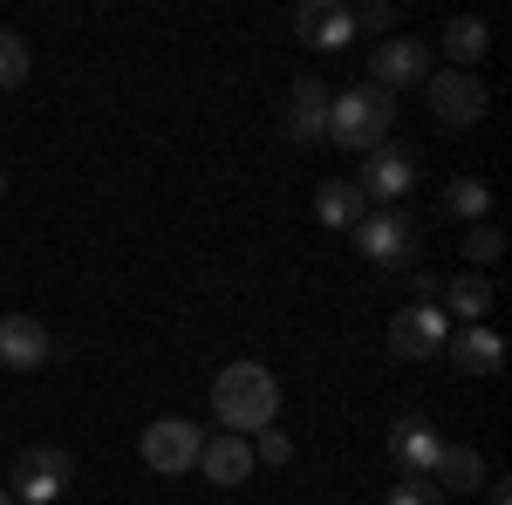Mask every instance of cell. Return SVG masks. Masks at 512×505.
Instances as JSON below:
<instances>
[{"instance_id": "5bb4252c", "label": "cell", "mask_w": 512, "mask_h": 505, "mask_svg": "<svg viewBox=\"0 0 512 505\" xmlns=\"http://www.w3.org/2000/svg\"><path fill=\"white\" fill-rule=\"evenodd\" d=\"M198 471H205L212 485H246V478H253V444H246V437H205V444H198Z\"/></svg>"}, {"instance_id": "d4e9b609", "label": "cell", "mask_w": 512, "mask_h": 505, "mask_svg": "<svg viewBox=\"0 0 512 505\" xmlns=\"http://www.w3.org/2000/svg\"><path fill=\"white\" fill-rule=\"evenodd\" d=\"M390 28H396V7H390V0H369V7L355 14V35H390Z\"/></svg>"}, {"instance_id": "4fadbf2b", "label": "cell", "mask_w": 512, "mask_h": 505, "mask_svg": "<svg viewBox=\"0 0 512 505\" xmlns=\"http://www.w3.org/2000/svg\"><path fill=\"white\" fill-rule=\"evenodd\" d=\"M451 355H458V369H465V376H478V383L506 369V342H499L485 321H478V328H451Z\"/></svg>"}, {"instance_id": "603a6c76", "label": "cell", "mask_w": 512, "mask_h": 505, "mask_svg": "<svg viewBox=\"0 0 512 505\" xmlns=\"http://www.w3.org/2000/svg\"><path fill=\"white\" fill-rule=\"evenodd\" d=\"M465 253H472V267H492V260L506 253V239H499V226H472V233H465Z\"/></svg>"}, {"instance_id": "52a82bcc", "label": "cell", "mask_w": 512, "mask_h": 505, "mask_svg": "<svg viewBox=\"0 0 512 505\" xmlns=\"http://www.w3.org/2000/svg\"><path fill=\"white\" fill-rule=\"evenodd\" d=\"M198 424H185V417H158V424H144V465L164 471V478H178V471L198 465Z\"/></svg>"}, {"instance_id": "d6986e66", "label": "cell", "mask_w": 512, "mask_h": 505, "mask_svg": "<svg viewBox=\"0 0 512 505\" xmlns=\"http://www.w3.org/2000/svg\"><path fill=\"white\" fill-rule=\"evenodd\" d=\"M444 55H451V69H465V76H472V69H478V55H485V21L458 14V21L444 28Z\"/></svg>"}, {"instance_id": "9a60e30c", "label": "cell", "mask_w": 512, "mask_h": 505, "mask_svg": "<svg viewBox=\"0 0 512 505\" xmlns=\"http://www.w3.org/2000/svg\"><path fill=\"white\" fill-rule=\"evenodd\" d=\"M485 308H492V280L485 273H451L444 280V321L451 328H478Z\"/></svg>"}, {"instance_id": "7a4b0ae2", "label": "cell", "mask_w": 512, "mask_h": 505, "mask_svg": "<svg viewBox=\"0 0 512 505\" xmlns=\"http://www.w3.org/2000/svg\"><path fill=\"white\" fill-rule=\"evenodd\" d=\"M390 123H396V96L376 82H355L349 96H328V144H342V151L390 144Z\"/></svg>"}, {"instance_id": "ac0fdd59", "label": "cell", "mask_w": 512, "mask_h": 505, "mask_svg": "<svg viewBox=\"0 0 512 505\" xmlns=\"http://www.w3.org/2000/svg\"><path fill=\"white\" fill-rule=\"evenodd\" d=\"M369 205H362V192H355L349 178H328L315 192V219L328 226V233H355V219H362Z\"/></svg>"}, {"instance_id": "44dd1931", "label": "cell", "mask_w": 512, "mask_h": 505, "mask_svg": "<svg viewBox=\"0 0 512 505\" xmlns=\"http://www.w3.org/2000/svg\"><path fill=\"white\" fill-rule=\"evenodd\" d=\"M35 69V55H28V41L14 35V28H0V89H21Z\"/></svg>"}, {"instance_id": "8fae6325", "label": "cell", "mask_w": 512, "mask_h": 505, "mask_svg": "<svg viewBox=\"0 0 512 505\" xmlns=\"http://www.w3.org/2000/svg\"><path fill=\"white\" fill-rule=\"evenodd\" d=\"M431 76V48H424V41H383V48H376V55H369V82H376V89H410V82H424Z\"/></svg>"}, {"instance_id": "277c9868", "label": "cell", "mask_w": 512, "mask_h": 505, "mask_svg": "<svg viewBox=\"0 0 512 505\" xmlns=\"http://www.w3.org/2000/svg\"><path fill=\"white\" fill-rule=\"evenodd\" d=\"M76 485V458L62 451V444H35V451H21L14 458V505H55L62 492Z\"/></svg>"}, {"instance_id": "484cf974", "label": "cell", "mask_w": 512, "mask_h": 505, "mask_svg": "<svg viewBox=\"0 0 512 505\" xmlns=\"http://www.w3.org/2000/svg\"><path fill=\"white\" fill-rule=\"evenodd\" d=\"M0 505H14V492H7V485H0Z\"/></svg>"}, {"instance_id": "ffe728a7", "label": "cell", "mask_w": 512, "mask_h": 505, "mask_svg": "<svg viewBox=\"0 0 512 505\" xmlns=\"http://www.w3.org/2000/svg\"><path fill=\"white\" fill-rule=\"evenodd\" d=\"M444 205H451L465 226H485V219H492V192H485L478 178H451V185H444Z\"/></svg>"}, {"instance_id": "ba28073f", "label": "cell", "mask_w": 512, "mask_h": 505, "mask_svg": "<svg viewBox=\"0 0 512 505\" xmlns=\"http://www.w3.org/2000/svg\"><path fill=\"white\" fill-rule=\"evenodd\" d=\"M294 35L308 41L315 55H342L355 41V7H342V0H308V7H294Z\"/></svg>"}, {"instance_id": "e0dca14e", "label": "cell", "mask_w": 512, "mask_h": 505, "mask_svg": "<svg viewBox=\"0 0 512 505\" xmlns=\"http://www.w3.org/2000/svg\"><path fill=\"white\" fill-rule=\"evenodd\" d=\"M431 485H437V492H478V485H485V458H478L472 444H444V451H437Z\"/></svg>"}, {"instance_id": "3957f363", "label": "cell", "mask_w": 512, "mask_h": 505, "mask_svg": "<svg viewBox=\"0 0 512 505\" xmlns=\"http://www.w3.org/2000/svg\"><path fill=\"white\" fill-rule=\"evenodd\" d=\"M355 253H362L376 273H417L424 226H417L410 212H396V205H383V212H362V219H355Z\"/></svg>"}, {"instance_id": "7402d4cb", "label": "cell", "mask_w": 512, "mask_h": 505, "mask_svg": "<svg viewBox=\"0 0 512 505\" xmlns=\"http://www.w3.org/2000/svg\"><path fill=\"white\" fill-rule=\"evenodd\" d=\"M246 444H253V465H287V458H294V437H287V430H280V424L253 430Z\"/></svg>"}, {"instance_id": "2e32d148", "label": "cell", "mask_w": 512, "mask_h": 505, "mask_svg": "<svg viewBox=\"0 0 512 505\" xmlns=\"http://www.w3.org/2000/svg\"><path fill=\"white\" fill-rule=\"evenodd\" d=\"M287 137H294V144H321V137H328V89H321L315 76H301V82H294Z\"/></svg>"}, {"instance_id": "9c48e42d", "label": "cell", "mask_w": 512, "mask_h": 505, "mask_svg": "<svg viewBox=\"0 0 512 505\" xmlns=\"http://www.w3.org/2000/svg\"><path fill=\"white\" fill-rule=\"evenodd\" d=\"M424 96H431V110L451 123V130H465V123L485 117V82L465 76V69H444V76H431V82H424Z\"/></svg>"}, {"instance_id": "7c38bea8", "label": "cell", "mask_w": 512, "mask_h": 505, "mask_svg": "<svg viewBox=\"0 0 512 505\" xmlns=\"http://www.w3.org/2000/svg\"><path fill=\"white\" fill-rule=\"evenodd\" d=\"M437 451H444V437H437L424 417H396V424H390V458L410 471V478H431Z\"/></svg>"}, {"instance_id": "30bf717a", "label": "cell", "mask_w": 512, "mask_h": 505, "mask_svg": "<svg viewBox=\"0 0 512 505\" xmlns=\"http://www.w3.org/2000/svg\"><path fill=\"white\" fill-rule=\"evenodd\" d=\"M55 355V342H48V328H41L35 314H0V369H41Z\"/></svg>"}, {"instance_id": "cb8c5ba5", "label": "cell", "mask_w": 512, "mask_h": 505, "mask_svg": "<svg viewBox=\"0 0 512 505\" xmlns=\"http://www.w3.org/2000/svg\"><path fill=\"white\" fill-rule=\"evenodd\" d=\"M383 505H444V492H437L431 478H403V485H396Z\"/></svg>"}, {"instance_id": "6da1fadb", "label": "cell", "mask_w": 512, "mask_h": 505, "mask_svg": "<svg viewBox=\"0 0 512 505\" xmlns=\"http://www.w3.org/2000/svg\"><path fill=\"white\" fill-rule=\"evenodd\" d=\"M280 410V383L267 362H226L219 369V383H212V417L233 430V437H253V430H267Z\"/></svg>"}, {"instance_id": "5b68a950", "label": "cell", "mask_w": 512, "mask_h": 505, "mask_svg": "<svg viewBox=\"0 0 512 505\" xmlns=\"http://www.w3.org/2000/svg\"><path fill=\"white\" fill-rule=\"evenodd\" d=\"M362 205H396V198L417 185V151L410 144H376V151H362V171L349 178Z\"/></svg>"}, {"instance_id": "4316f807", "label": "cell", "mask_w": 512, "mask_h": 505, "mask_svg": "<svg viewBox=\"0 0 512 505\" xmlns=\"http://www.w3.org/2000/svg\"><path fill=\"white\" fill-rule=\"evenodd\" d=\"M0 192H7V171H0Z\"/></svg>"}, {"instance_id": "8992f818", "label": "cell", "mask_w": 512, "mask_h": 505, "mask_svg": "<svg viewBox=\"0 0 512 505\" xmlns=\"http://www.w3.org/2000/svg\"><path fill=\"white\" fill-rule=\"evenodd\" d=\"M444 342H451V321H444L437 301H410V308L390 321V355L396 362H431Z\"/></svg>"}]
</instances>
